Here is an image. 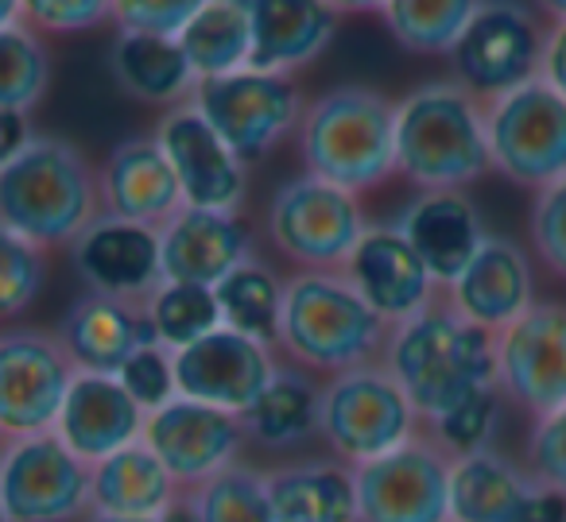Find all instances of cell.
Wrapping results in <instances>:
<instances>
[{"mask_svg": "<svg viewBox=\"0 0 566 522\" xmlns=\"http://www.w3.org/2000/svg\"><path fill=\"white\" fill-rule=\"evenodd\" d=\"M66 356L78 372L117 375L140 349L156 341V329L148 318V302H128V298H109L82 290L74 306L55 326Z\"/></svg>", "mask_w": 566, "mask_h": 522, "instance_id": "23", "label": "cell"}, {"mask_svg": "<svg viewBox=\"0 0 566 522\" xmlns=\"http://www.w3.org/2000/svg\"><path fill=\"white\" fill-rule=\"evenodd\" d=\"M20 24L40 35H82L113 24V0H20Z\"/></svg>", "mask_w": 566, "mask_h": 522, "instance_id": "41", "label": "cell"}, {"mask_svg": "<svg viewBox=\"0 0 566 522\" xmlns=\"http://www.w3.org/2000/svg\"><path fill=\"white\" fill-rule=\"evenodd\" d=\"M392 225L416 248L439 287H450L462 275V267L489 236L481 210L465 190H416V198L396 213Z\"/></svg>", "mask_w": 566, "mask_h": 522, "instance_id": "25", "label": "cell"}, {"mask_svg": "<svg viewBox=\"0 0 566 522\" xmlns=\"http://www.w3.org/2000/svg\"><path fill=\"white\" fill-rule=\"evenodd\" d=\"M539 78L547 82L551 89H558V94L566 97V20L547 24V32H543Z\"/></svg>", "mask_w": 566, "mask_h": 522, "instance_id": "45", "label": "cell"}, {"mask_svg": "<svg viewBox=\"0 0 566 522\" xmlns=\"http://www.w3.org/2000/svg\"><path fill=\"white\" fill-rule=\"evenodd\" d=\"M295 148L307 174L365 198L396 179V102L361 82L326 89L303 109Z\"/></svg>", "mask_w": 566, "mask_h": 522, "instance_id": "5", "label": "cell"}, {"mask_svg": "<svg viewBox=\"0 0 566 522\" xmlns=\"http://www.w3.org/2000/svg\"><path fill=\"white\" fill-rule=\"evenodd\" d=\"M535 9L547 17V24H558V20H566V0H532Z\"/></svg>", "mask_w": 566, "mask_h": 522, "instance_id": "47", "label": "cell"}, {"mask_svg": "<svg viewBox=\"0 0 566 522\" xmlns=\"http://www.w3.org/2000/svg\"><path fill=\"white\" fill-rule=\"evenodd\" d=\"M175 356V395L210 403L218 411L244 414L272 383L275 367L283 364L280 352L268 344L241 337L218 326L213 333L198 337L195 344L171 352Z\"/></svg>", "mask_w": 566, "mask_h": 522, "instance_id": "18", "label": "cell"}, {"mask_svg": "<svg viewBox=\"0 0 566 522\" xmlns=\"http://www.w3.org/2000/svg\"><path fill=\"white\" fill-rule=\"evenodd\" d=\"M105 217L159 228L182 210V190L156 136H128L97 167Z\"/></svg>", "mask_w": 566, "mask_h": 522, "instance_id": "24", "label": "cell"}, {"mask_svg": "<svg viewBox=\"0 0 566 522\" xmlns=\"http://www.w3.org/2000/svg\"><path fill=\"white\" fill-rule=\"evenodd\" d=\"M423 429L416 406L388 375V367L365 364L323 380L318 391V441L326 457L357 468L392 452Z\"/></svg>", "mask_w": 566, "mask_h": 522, "instance_id": "7", "label": "cell"}, {"mask_svg": "<svg viewBox=\"0 0 566 522\" xmlns=\"http://www.w3.org/2000/svg\"><path fill=\"white\" fill-rule=\"evenodd\" d=\"M148 318L151 329H156V341L167 352L187 349L198 337L213 333L221 326L213 287H195V283H164L148 298Z\"/></svg>", "mask_w": 566, "mask_h": 522, "instance_id": "37", "label": "cell"}, {"mask_svg": "<svg viewBox=\"0 0 566 522\" xmlns=\"http://www.w3.org/2000/svg\"><path fill=\"white\" fill-rule=\"evenodd\" d=\"M388 321L357 295L346 271H292L283 279L275 352L283 364L331 380L349 367L377 364Z\"/></svg>", "mask_w": 566, "mask_h": 522, "instance_id": "3", "label": "cell"}, {"mask_svg": "<svg viewBox=\"0 0 566 522\" xmlns=\"http://www.w3.org/2000/svg\"><path fill=\"white\" fill-rule=\"evenodd\" d=\"M140 429H144V411L120 387L117 375H94V372L74 375L71 391H66V403L55 422V434L63 437L74 457H82L94 468L97 460L140 441Z\"/></svg>", "mask_w": 566, "mask_h": 522, "instance_id": "26", "label": "cell"}, {"mask_svg": "<svg viewBox=\"0 0 566 522\" xmlns=\"http://www.w3.org/2000/svg\"><path fill=\"white\" fill-rule=\"evenodd\" d=\"M0 503L12 522H82L94 511V468L48 434L0 445Z\"/></svg>", "mask_w": 566, "mask_h": 522, "instance_id": "10", "label": "cell"}, {"mask_svg": "<svg viewBox=\"0 0 566 522\" xmlns=\"http://www.w3.org/2000/svg\"><path fill=\"white\" fill-rule=\"evenodd\" d=\"M501 406L504 398L496 391H481V395L458 403L454 411H447L439 422L423 426L450 457H470V452L493 449V437L501 429Z\"/></svg>", "mask_w": 566, "mask_h": 522, "instance_id": "39", "label": "cell"}, {"mask_svg": "<svg viewBox=\"0 0 566 522\" xmlns=\"http://www.w3.org/2000/svg\"><path fill=\"white\" fill-rule=\"evenodd\" d=\"M74 275L82 287L94 295L128 298V302H148L164 287V267H159V228L133 225L120 217H97L74 236L66 248Z\"/></svg>", "mask_w": 566, "mask_h": 522, "instance_id": "19", "label": "cell"}, {"mask_svg": "<svg viewBox=\"0 0 566 522\" xmlns=\"http://www.w3.org/2000/svg\"><path fill=\"white\" fill-rule=\"evenodd\" d=\"M0 445H4V437H0Z\"/></svg>", "mask_w": 566, "mask_h": 522, "instance_id": "51", "label": "cell"}, {"mask_svg": "<svg viewBox=\"0 0 566 522\" xmlns=\"http://www.w3.org/2000/svg\"><path fill=\"white\" fill-rule=\"evenodd\" d=\"M543 32L547 24L520 0H481L470 28L447 55L454 82L489 102L539 78Z\"/></svg>", "mask_w": 566, "mask_h": 522, "instance_id": "11", "label": "cell"}, {"mask_svg": "<svg viewBox=\"0 0 566 522\" xmlns=\"http://www.w3.org/2000/svg\"><path fill=\"white\" fill-rule=\"evenodd\" d=\"M74 360L55 329H0V437H32L55 429L71 391Z\"/></svg>", "mask_w": 566, "mask_h": 522, "instance_id": "13", "label": "cell"}, {"mask_svg": "<svg viewBox=\"0 0 566 522\" xmlns=\"http://www.w3.org/2000/svg\"><path fill=\"white\" fill-rule=\"evenodd\" d=\"M256 256V236L241 213L182 205L159 225V267L164 283L218 287L233 267Z\"/></svg>", "mask_w": 566, "mask_h": 522, "instance_id": "21", "label": "cell"}, {"mask_svg": "<svg viewBox=\"0 0 566 522\" xmlns=\"http://www.w3.org/2000/svg\"><path fill=\"white\" fill-rule=\"evenodd\" d=\"M342 271L357 287V295L388 326H400V321L416 318L423 306H431L442 295V287L431 279L423 259L416 256V248L403 241V233L392 221H380V225L365 228L361 244L354 248V256H349V264Z\"/></svg>", "mask_w": 566, "mask_h": 522, "instance_id": "22", "label": "cell"}, {"mask_svg": "<svg viewBox=\"0 0 566 522\" xmlns=\"http://www.w3.org/2000/svg\"><path fill=\"white\" fill-rule=\"evenodd\" d=\"M365 202L349 190L300 171L264 205V236L295 271H342L369 228Z\"/></svg>", "mask_w": 566, "mask_h": 522, "instance_id": "6", "label": "cell"}, {"mask_svg": "<svg viewBox=\"0 0 566 522\" xmlns=\"http://www.w3.org/2000/svg\"><path fill=\"white\" fill-rule=\"evenodd\" d=\"M280 522H357L354 468L334 457H303L264 468Z\"/></svg>", "mask_w": 566, "mask_h": 522, "instance_id": "30", "label": "cell"}, {"mask_svg": "<svg viewBox=\"0 0 566 522\" xmlns=\"http://www.w3.org/2000/svg\"><path fill=\"white\" fill-rule=\"evenodd\" d=\"M496 395L527 418L566 406V302L547 298L493 337Z\"/></svg>", "mask_w": 566, "mask_h": 522, "instance_id": "14", "label": "cell"}, {"mask_svg": "<svg viewBox=\"0 0 566 522\" xmlns=\"http://www.w3.org/2000/svg\"><path fill=\"white\" fill-rule=\"evenodd\" d=\"M485 140L489 163L520 190H543L566 179V97L543 78L489 97Z\"/></svg>", "mask_w": 566, "mask_h": 522, "instance_id": "8", "label": "cell"}, {"mask_svg": "<svg viewBox=\"0 0 566 522\" xmlns=\"http://www.w3.org/2000/svg\"><path fill=\"white\" fill-rule=\"evenodd\" d=\"M182 488L144 441L117 449L94 465V511L120 519H164L179 503Z\"/></svg>", "mask_w": 566, "mask_h": 522, "instance_id": "31", "label": "cell"}, {"mask_svg": "<svg viewBox=\"0 0 566 522\" xmlns=\"http://www.w3.org/2000/svg\"><path fill=\"white\" fill-rule=\"evenodd\" d=\"M478 9L481 0H385L377 17L403 51L447 58Z\"/></svg>", "mask_w": 566, "mask_h": 522, "instance_id": "34", "label": "cell"}, {"mask_svg": "<svg viewBox=\"0 0 566 522\" xmlns=\"http://www.w3.org/2000/svg\"><path fill=\"white\" fill-rule=\"evenodd\" d=\"M171 163L182 190V205L198 210L241 213L249 202V163L206 125V117L190 102L175 105L159 117L151 132Z\"/></svg>", "mask_w": 566, "mask_h": 522, "instance_id": "16", "label": "cell"}, {"mask_svg": "<svg viewBox=\"0 0 566 522\" xmlns=\"http://www.w3.org/2000/svg\"><path fill=\"white\" fill-rule=\"evenodd\" d=\"M175 40H179L198 82L244 71L252 58L249 4L244 0H206Z\"/></svg>", "mask_w": 566, "mask_h": 522, "instance_id": "32", "label": "cell"}, {"mask_svg": "<svg viewBox=\"0 0 566 522\" xmlns=\"http://www.w3.org/2000/svg\"><path fill=\"white\" fill-rule=\"evenodd\" d=\"M109 74L125 97L164 113L190 102L198 86L175 35L117 32V40L109 43Z\"/></svg>", "mask_w": 566, "mask_h": 522, "instance_id": "28", "label": "cell"}, {"mask_svg": "<svg viewBox=\"0 0 566 522\" xmlns=\"http://www.w3.org/2000/svg\"><path fill=\"white\" fill-rule=\"evenodd\" d=\"M117 380L136 398V406L148 414L175 398V356L164 344H148L136 356H128V364L117 372Z\"/></svg>", "mask_w": 566, "mask_h": 522, "instance_id": "43", "label": "cell"}, {"mask_svg": "<svg viewBox=\"0 0 566 522\" xmlns=\"http://www.w3.org/2000/svg\"><path fill=\"white\" fill-rule=\"evenodd\" d=\"M206 0H113L117 32L179 35Z\"/></svg>", "mask_w": 566, "mask_h": 522, "instance_id": "44", "label": "cell"}, {"mask_svg": "<svg viewBox=\"0 0 566 522\" xmlns=\"http://www.w3.org/2000/svg\"><path fill=\"white\" fill-rule=\"evenodd\" d=\"M0 522H12V519H9V511H4V503H0Z\"/></svg>", "mask_w": 566, "mask_h": 522, "instance_id": "50", "label": "cell"}, {"mask_svg": "<svg viewBox=\"0 0 566 522\" xmlns=\"http://www.w3.org/2000/svg\"><path fill=\"white\" fill-rule=\"evenodd\" d=\"M20 24V0H0V28Z\"/></svg>", "mask_w": 566, "mask_h": 522, "instance_id": "48", "label": "cell"}, {"mask_svg": "<svg viewBox=\"0 0 566 522\" xmlns=\"http://www.w3.org/2000/svg\"><path fill=\"white\" fill-rule=\"evenodd\" d=\"M442 295L470 326L496 337L504 326H512L520 313H527L539 302L532 252L512 236L489 233L485 244L462 267V275L450 287H442Z\"/></svg>", "mask_w": 566, "mask_h": 522, "instance_id": "20", "label": "cell"}, {"mask_svg": "<svg viewBox=\"0 0 566 522\" xmlns=\"http://www.w3.org/2000/svg\"><path fill=\"white\" fill-rule=\"evenodd\" d=\"M380 364L400 383L423 426L481 391H496L493 333L470 326L447 295L388 329Z\"/></svg>", "mask_w": 566, "mask_h": 522, "instance_id": "1", "label": "cell"}, {"mask_svg": "<svg viewBox=\"0 0 566 522\" xmlns=\"http://www.w3.org/2000/svg\"><path fill=\"white\" fill-rule=\"evenodd\" d=\"M338 17H361V12H380L385 0H326Z\"/></svg>", "mask_w": 566, "mask_h": 522, "instance_id": "46", "label": "cell"}, {"mask_svg": "<svg viewBox=\"0 0 566 522\" xmlns=\"http://www.w3.org/2000/svg\"><path fill=\"white\" fill-rule=\"evenodd\" d=\"M48 275L51 252L0 225V329L20 326V318L40 302Z\"/></svg>", "mask_w": 566, "mask_h": 522, "instance_id": "38", "label": "cell"}, {"mask_svg": "<svg viewBox=\"0 0 566 522\" xmlns=\"http://www.w3.org/2000/svg\"><path fill=\"white\" fill-rule=\"evenodd\" d=\"M396 174L416 190H470L493 174L481 97L454 78L396 97Z\"/></svg>", "mask_w": 566, "mask_h": 522, "instance_id": "4", "label": "cell"}, {"mask_svg": "<svg viewBox=\"0 0 566 522\" xmlns=\"http://www.w3.org/2000/svg\"><path fill=\"white\" fill-rule=\"evenodd\" d=\"M213 298H218L221 326L275 349L283 310V275L272 264H264L260 256L244 259L213 287Z\"/></svg>", "mask_w": 566, "mask_h": 522, "instance_id": "33", "label": "cell"}, {"mask_svg": "<svg viewBox=\"0 0 566 522\" xmlns=\"http://www.w3.org/2000/svg\"><path fill=\"white\" fill-rule=\"evenodd\" d=\"M532 259L558 283H566V179L535 190L527 205Z\"/></svg>", "mask_w": 566, "mask_h": 522, "instance_id": "40", "label": "cell"}, {"mask_svg": "<svg viewBox=\"0 0 566 522\" xmlns=\"http://www.w3.org/2000/svg\"><path fill=\"white\" fill-rule=\"evenodd\" d=\"M51 89V51L28 24L0 28V113H28Z\"/></svg>", "mask_w": 566, "mask_h": 522, "instance_id": "36", "label": "cell"}, {"mask_svg": "<svg viewBox=\"0 0 566 522\" xmlns=\"http://www.w3.org/2000/svg\"><path fill=\"white\" fill-rule=\"evenodd\" d=\"M450 452L427 429L354 468L357 522H450Z\"/></svg>", "mask_w": 566, "mask_h": 522, "instance_id": "12", "label": "cell"}, {"mask_svg": "<svg viewBox=\"0 0 566 522\" xmlns=\"http://www.w3.org/2000/svg\"><path fill=\"white\" fill-rule=\"evenodd\" d=\"M182 499H187L195 522H280L264 468L249 465V460H237L233 468L182 491Z\"/></svg>", "mask_w": 566, "mask_h": 522, "instance_id": "35", "label": "cell"}, {"mask_svg": "<svg viewBox=\"0 0 566 522\" xmlns=\"http://www.w3.org/2000/svg\"><path fill=\"white\" fill-rule=\"evenodd\" d=\"M140 441L148 445L151 457L171 472V480L182 491L233 468L249 449L241 414L218 411V406L195 403L182 395L144 414Z\"/></svg>", "mask_w": 566, "mask_h": 522, "instance_id": "15", "label": "cell"}, {"mask_svg": "<svg viewBox=\"0 0 566 522\" xmlns=\"http://www.w3.org/2000/svg\"><path fill=\"white\" fill-rule=\"evenodd\" d=\"M97 217V167L74 140L32 132L24 148L0 163V225L43 252L71 248Z\"/></svg>", "mask_w": 566, "mask_h": 522, "instance_id": "2", "label": "cell"}, {"mask_svg": "<svg viewBox=\"0 0 566 522\" xmlns=\"http://www.w3.org/2000/svg\"><path fill=\"white\" fill-rule=\"evenodd\" d=\"M318 391L323 380L295 364H280L260 398L241 414L249 449L295 452L318 437Z\"/></svg>", "mask_w": 566, "mask_h": 522, "instance_id": "29", "label": "cell"}, {"mask_svg": "<svg viewBox=\"0 0 566 522\" xmlns=\"http://www.w3.org/2000/svg\"><path fill=\"white\" fill-rule=\"evenodd\" d=\"M252 71L300 74L326 55L342 17L326 0H252Z\"/></svg>", "mask_w": 566, "mask_h": 522, "instance_id": "27", "label": "cell"}, {"mask_svg": "<svg viewBox=\"0 0 566 522\" xmlns=\"http://www.w3.org/2000/svg\"><path fill=\"white\" fill-rule=\"evenodd\" d=\"M82 522H164V519H120V514H102V511H90Z\"/></svg>", "mask_w": 566, "mask_h": 522, "instance_id": "49", "label": "cell"}, {"mask_svg": "<svg viewBox=\"0 0 566 522\" xmlns=\"http://www.w3.org/2000/svg\"><path fill=\"white\" fill-rule=\"evenodd\" d=\"M450 522H566V499L493 445L450 460Z\"/></svg>", "mask_w": 566, "mask_h": 522, "instance_id": "17", "label": "cell"}, {"mask_svg": "<svg viewBox=\"0 0 566 522\" xmlns=\"http://www.w3.org/2000/svg\"><path fill=\"white\" fill-rule=\"evenodd\" d=\"M190 105L244 163H256V159L272 156L283 140H295L307 97L292 74H268L244 66V71L198 82Z\"/></svg>", "mask_w": 566, "mask_h": 522, "instance_id": "9", "label": "cell"}, {"mask_svg": "<svg viewBox=\"0 0 566 522\" xmlns=\"http://www.w3.org/2000/svg\"><path fill=\"white\" fill-rule=\"evenodd\" d=\"M524 468L547 491L566 499V406L532 418L524 437Z\"/></svg>", "mask_w": 566, "mask_h": 522, "instance_id": "42", "label": "cell"}]
</instances>
